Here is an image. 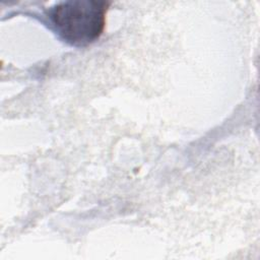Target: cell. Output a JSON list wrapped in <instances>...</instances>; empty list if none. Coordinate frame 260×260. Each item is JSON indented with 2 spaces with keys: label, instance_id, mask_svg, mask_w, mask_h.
Segmentation results:
<instances>
[{
  "label": "cell",
  "instance_id": "1",
  "mask_svg": "<svg viewBox=\"0 0 260 260\" xmlns=\"http://www.w3.org/2000/svg\"><path fill=\"white\" fill-rule=\"evenodd\" d=\"M110 3L93 0H69L48 11L57 34L68 44L83 47L100 38L106 24Z\"/></svg>",
  "mask_w": 260,
  "mask_h": 260
}]
</instances>
